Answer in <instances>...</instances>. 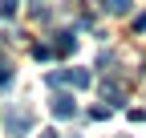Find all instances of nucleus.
<instances>
[{
    "instance_id": "nucleus-1",
    "label": "nucleus",
    "mask_w": 146,
    "mask_h": 138,
    "mask_svg": "<svg viewBox=\"0 0 146 138\" xmlns=\"http://www.w3.org/2000/svg\"><path fill=\"white\" fill-rule=\"evenodd\" d=\"M45 81H49V85H61V81H65V85H73V90H85L94 77H89V69H57V73H49Z\"/></svg>"
},
{
    "instance_id": "nucleus-2",
    "label": "nucleus",
    "mask_w": 146,
    "mask_h": 138,
    "mask_svg": "<svg viewBox=\"0 0 146 138\" xmlns=\"http://www.w3.org/2000/svg\"><path fill=\"white\" fill-rule=\"evenodd\" d=\"M4 126H8V138H25V134L33 130V114H29L25 106H16V110H8Z\"/></svg>"
},
{
    "instance_id": "nucleus-3",
    "label": "nucleus",
    "mask_w": 146,
    "mask_h": 138,
    "mask_svg": "<svg viewBox=\"0 0 146 138\" xmlns=\"http://www.w3.org/2000/svg\"><path fill=\"white\" fill-rule=\"evenodd\" d=\"M49 110H53V118H73V114H77V102H73V94H53L49 98Z\"/></svg>"
},
{
    "instance_id": "nucleus-4",
    "label": "nucleus",
    "mask_w": 146,
    "mask_h": 138,
    "mask_svg": "<svg viewBox=\"0 0 146 138\" xmlns=\"http://www.w3.org/2000/svg\"><path fill=\"white\" fill-rule=\"evenodd\" d=\"M102 98L110 102V106H122V98H126V90H122L118 81H106V85H102Z\"/></svg>"
},
{
    "instance_id": "nucleus-5",
    "label": "nucleus",
    "mask_w": 146,
    "mask_h": 138,
    "mask_svg": "<svg viewBox=\"0 0 146 138\" xmlns=\"http://www.w3.org/2000/svg\"><path fill=\"white\" fill-rule=\"evenodd\" d=\"M73 45H77V37H73V33H57V41H53V53L69 57V53H73Z\"/></svg>"
},
{
    "instance_id": "nucleus-6",
    "label": "nucleus",
    "mask_w": 146,
    "mask_h": 138,
    "mask_svg": "<svg viewBox=\"0 0 146 138\" xmlns=\"http://www.w3.org/2000/svg\"><path fill=\"white\" fill-rule=\"evenodd\" d=\"M106 4H110V12H114V16H126V12H130V4H134V0H106Z\"/></svg>"
},
{
    "instance_id": "nucleus-7",
    "label": "nucleus",
    "mask_w": 146,
    "mask_h": 138,
    "mask_svg": "<svg viewBox=\"0 0 146 138\" xmlns=\"http://www.w3.org/2000/svg\"><path fill=\"white\" fill-rule=\"evenodd\" d=\"M8 85H12V65L0 61V90H8Z\"/></svg>"
},
{
    "instance_id": "nucleus-8",
    "label": "nucleus",
    "mask_w": 146,
    "mask_h": 138,
    "mask_svg": "<svg viewBox=\"0 0 146 138\" xmlns=\"http://www.w3.org/2000/svg\"><path fill=\"white\" fill-rule=\"evenodd\" d=\"M33 57H36V61H49V57H53V45H33Z\"/></svg>"
},
{
    "instance_id": "nucleus-9",
    "label": "nucleus",
    "mask_w": 146,
    "mask_h": 138,
    "mask_svg": "<svg viewBox=\"0 0 146 138\" xmlns=\"http://www.w3.org/2000/svg\"><path fill=\"white\" fill-rule=\"evenodd\" d=\"M16 4H21V0H0V16H12Z\"/></svg>"
},
{
    "instance_id": "nucleus-10",
    "label": "nucleus",
    "mask_w": 146,
    "mask_h": 138,
    "mask_svg": "<svg viewBox=\"0 0 146 138\" xmlns=\"http://www.w3.org/2000/svg\"><path fill=\"white\" fill-rule=\"evenodd\" d=\"M89 118H94V122H102V118H110V106H94V110H89Z\"/></svg>"
},
{
    "instance_id": "nucleus-11",
    "label": "nucleus",
    "mask_w": 146,
    "mask_h": 138,
    "mask_svg": "<svg viewBox=\"0 0 146 138\" xmlns=\"http://www.w3.org/2000/svg\"><path fill=\"white\" fill-rule=\"evenodd\" d=\"M134 29H138V33H146V12L138 16V21H134Z\"/></svg>"
},
{
    "instance_id": "nucleus-12",
    "label": "nucleus",
    "mask_w": 146,
    "mask_h": 138,
    "mask_svg": "<svg viewBox=\"0 0 146 138\" xmlns=\"http://www.w3.org/2000/svg\"><path fill=\"white\" fill-rule=\"evenodd\" d=\"M41 138H57V134H53V130H45V134H41Z\"/></svg>"
},
{
    "instance_id": "nucleus-13",
    "label": "nucleus",
    "mask_w": 146,
    "mask_h": 138,
    "mask_svg": "<svg viewBox=\"0 0 146 138\" xmlns=\"http://www.w3.org/2000/svg\"><path fill=\"white\" fill-rule=\"evenodd\" d=\"M33 4H36V8H41V0H33Z\"/></svg>"
}]
</instances>
